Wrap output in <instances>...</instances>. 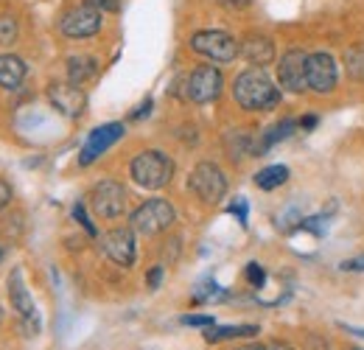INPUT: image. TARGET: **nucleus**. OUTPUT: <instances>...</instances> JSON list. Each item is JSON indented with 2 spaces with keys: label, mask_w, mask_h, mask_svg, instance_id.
<instances>
[{
  "label": "nucleus",
  "mask_w": 364,
  "mask_h": 350,
  "mask_svg": "<svg viewBox=\"0 0 364 350\" xmlns=\"http://www.w3.org/2000/svg\"><path fill=\"white\" fill-rule=\"evenodd\" d=\"M0 322H3V311H0Z\"/></svg>",
  "instance_id": "38"
},
{
  "label": "nucleus",
  "mask_w": 364,
  "mask_h": 350,
  "mask_svg": "<svg viewBox=\"0 0 364 350\" xmlns=\"http://www.w3.org/2000/svg\"><path fill=\"white\" fill-rule=\"evenodd\" d=\"M87 6L98 9V11H115L118 9V0H87Z\"/></svg>",
  "instance_id": "27"
},
{
  "label": "nucleus",
  "mask_w": 364,
  "mask_h": 350,
  "mask_svg": "<svg viewBox=\"0 0 364 350\" xmlns=\"http://www.w3.org/2000/svg\"><path fill=\"white\" fill-rule=\"evenodd\" d=\"M342 269H348V272H362V269H364V258H353V261H345V263H342Z\"/></svg>",
  "instance_id": "32"
},
{
  "label": "nucleus",
  "mask_w": 364,
  "mask_h": 350,
  "mask_svg": "<svg viewBox=\"0 0 364 350\" xmlns=\"http://www.w3.org/2000/svg\"><path fill=\"white\" fill-rule=\"evenodd\" d=\"M336 76H339V70H336V59L331 53L319 51V53L309 56V62H306L309 90H314V92H331V90L336 88Z\"/></svg>",
  "instance_id": "11"
},
{
  "label": "nucleus",
  "mask_w": 364,
  "mask_h": 350,
  "mask_svg": "<svg viewBox=\"0 0 364 350\" xmlns=\"http://www.w3.org/2000/svg\"><path fill=\"white\" fill-rule=\"evenodd\" d=\"M98 73V62L92 56H70L68 59V79L73 85H85Z\"/></svg>",
  "instance_id": "18"
},
{
  "label": "nucleus",
  "mask_w": 364,
  "mask_h": 350,
  "mask_svg": "<svg viewBox=\"0 0 364 350\" xmlns=\"http://www.w3.org/2000/svg\"><path fill=\"white\" fill-rule=\"evenodd\" d=\"M267 350H291V345H286V342H272Z\"/></svg>",
  "instance_id": "35"
},
{
  "label": "nucleus",
  "mask_w": 364,
  "mask_h": 350,
  "mask_svg": "<svg viewBox=\"0 0 364 350\" xmlns=\"http://www.w3.org/2000/svg\"><path fill=\"white\" fill-rule=\"evenodd\" d=\"M225 88V79L219 73V68L213 65H199L191 70L188 82H185V98L193 104H210L219 98V92Z\"/></svg>",
  "instance_id": "6"
},
{
  "label": "nucleus",
  "mask_w": 364,
  "mask_h": 350,
  "mask_svg": "<svg viewBox=\"0 0 364 350\" xmlns=\"http://www.w3.org/2000/svg\"><path fill=\"white\" fill-rule=\"evenodd\" d=\"M241 56L252 65V68H264L274 59V45L269 37L264 34H250L244 43H241Z\"/></svg>",
  "instance_id": "14"
},
{
  "label": "nucleus",
  "mask_w": 364,
  "mask_h": 350,
  "mask_svg": "<svg viewBox=\"0 0 364 350\" xmlns=\"http://www.w3.org/2000/svg\"><path fill=\"white\" fill-rule=\"evenodd\" d=\"M232 98L238 101V107H244L250 112H267V110H274L280 104V88L261 68H250V70L235 76Z\"/></svg>",
  "instance_id": "1"
},
{
  "label": "nucleus",
  "mask_w": 364,
  "mask_h": 350,
  "mask_svg": "<svg viewBox=\"0 0 364 350\" xmlns=\"http://www.w3.org/2000/svg\"><path fill=\"white\" fill-rule=\"evenodd\" d=\"M345 68H348L350 79L364 82V45H353L345 51Z\"/></svg>",
  "instance_id": "21"
},
{
  "label": "nucleus",
  "mask_w": 364,
  "mask_h": 350,
  "mask_svg": "<svg viewBox=\"0 0 364 350\" xmlns=\"http://www.w3.org/2000/svg\"><path fill=\"white\" fill-rule=\"evenodd\" d=\"M17 40V23L9 14H0V43H14Z\"/></svg>",
  "instance_id": "22"
},
{
  "label": "nucleus",
  "mask_w": 364,
  "mask_h": 350,
  "mask_svg": "<svg viewBox=\"0 0 364 350\" xmlns=\"http://www.w3.org/2000/svg\"><path fill=\"white\" fill-rule=\"evenodd\" d=\"M230 213L241 221V224H247V202H244V199H235V202L230 205Z\"/></svg>",
  "instance_id": "26"
},
{
  "label": "nucleus",
  "mask_w": 364,
  "mask_h": 350,
  "mask_svg": "<svg viewBox=\"0 0 364 350\" xmlns=\"http://www.w3.org/2000/svg\"><path fill=\"white\" fill-rule=\"evenodd\" d=\"M149 112H151V98H149V101H143V107L132 112V118H143V115H149Z\"/></svg>",
  "instance_id": "33"
},
{
  "label": "nucleus",
  "mask_w": 364,
  "mask_h": 350,
  "mask_svg": "<svg viewBox=\"0 0 364 350\" xmlns=\"http://www.w3.org/2000/svg\"><path fill=\"white\" fill-rule=\"evenodd\" d=\"M247 280H250L252 286H264V283H267V272H264L258 263H250V266H247Z\"/></svg>",
  "instance_id": "24"
},
{
  "label": "nucleus",
  "mask_w": 364,
  "mask_h": 350,
  "mask_svg": "<svg viewBox=\"0 0 364 350\" xmlns=\"http://www.w3.org/2000/svg\"><path fill=\"white\" fill-rule=\"evenodd\" d=\"M191 48H193L196 53L213 59V62H222V65L232 62V59L238 56V51H241V45H238V40H235L232 34L216 31V28H210V31H196V34L191 37Z\"/></svg>",
  "instance_id": "5"
},
{
  "label": "nucleus",
  "mask_w": 364,
  "mask_h": 350,
  "mask_svg": "<svg viewBox=\"0 0 364 350\" xmlns=\"http://www.w3.org/2000/svg\"><path fill=\"white\" fill-rule=\"evenodd\" d=\"M9 303L14 306V311H17L23 319H26V317H37V308H34V300H31L26 283H23V272H20V269H14L11 277H9Z\"/></svg>",
  "instance_id": "15"
},
{
  "label": "nucleus",
  "mask_w": 364,
  "mask_h": 350,
  "mask_svg": "<svg viewBox=\"0 0 364 350\" xmlns=\"http://www.w3.org/2000/svg\"><path fill=\"white\" fill-rule=\"evenodd\" d=\"M286 179H289V169H286V166H269V169H264V171L255 174V185H258L261 191H274V188H280Z\"/></svg>",
  "instance_id": "20"
},
{
  "label": "nucleus",
  "mask_w": 364,
  "mask_h": 350,
  "mask_svg": "<svg viewBox=\"0 0 364 350\" xmlns=\"http://www.w3.org/2000/svg\"><path fill=\"white\" fill-rule=\"evenodd\" d=\"M146 280H149V289H157V286H160V280H163V266H154V269H149Z\"/></svg>",
  "instance_id": "28"
},
{
  "label": "nucleus",
  "mask_w": 364,
  "mask_h": 350,
  "mask_svg": "<svg viewBox=\"0 0 364 350\" xmlns=\"http://www.w3.org/2000/svg\"><path fill=\"white\" fill-rule=\"evenodd\" d=\"M258 325H225V328H205L208 342H225V339H241V336H255Z\"/></svg>",
  "instance_id": "19"
},
{
  "label": "nucleus",
  "mask_w": 364,
  "mask_h": 350,
  "mask_svg": "<svg viewBox=\"0 0 364 350\" xmlns=\"http://www.w3.org/2000/svg\"><path fill=\"white\" fill-rule=\"evenodd\" d=\"M124 132H127V127L118 124V121L92 129L90 134H87V140H85V146H82V152H79V163H82V166H90L95 157H101L112 143H118V140L124 137Z\"/></svg>",
  "instance_id": "12"
},
{
  "label": "nucleus",
  "mask_w": 364,
  "mask_h": 350,
  "mask_svg": "<svg viewBox=\"0 0 364 350\" xmlns=\"http://www.w3.org/2000/svg\"><path fill=\"white\" fill-rule=\"evenodd\" d=\"M129 174L140 188L157 191L166 188L174 176V160L163 152H140L135 160L129 163Z\"/></svg>",
  "instance_id": "2"
},
{
  "label": "nucleus",
  "mask_w": 364,
  "mask_h": 350,
  "mask_svg": "<svg viewBox=\"0 0 364 350\" xmlns=\"http://www.w3.org/2000/svg\"><path fill=\"white\" fill-rule=\"evenodd\" d=\"M26 79V62L14 53H0V88L17 90Z\"/></svg>",
  "instance_id": "16"
},
{
  "label": "nucleus",
  "mask_w": 364,
  "mask_h": 350,
  "mask_svg": "<svg viewBox=\"0 0 364 350\" xmlns=\"http://www.w3.org/2000/svg\"><path fill=\"white\" fill-rule=\"evenodd\" d=\"M101 247H104L107 258L112 263H118V266H132L137 258L135 233H132L129 227H115V230H109V233L104 235Z\"/></svg>",
  "instance_id": "13"
},
{
  "label": "nucleus",
  "mask_w": 364,
  "mask_h": 350,
  "mask_svg": "<svg viewBox=\"0 0 364 350\" xmlns=\"http://www.w3.org/2000/svg\"><path fill=\"white\" fill-rule=\"evenodd\" d=\"M73 219L79 221L90 235H95V227H92V221L87 219V213H85V205H76V208H73Z\"/></svg>",
  "instance_id": "25"
},
{
  "label": "nucleus",
  "mask_w": 364,
  "mask_h": 350,
  "mask_svg": "<svg viewBox=\"0 0 364 350\" xmlns=\"http://www.w3.org/2000/svg\"><path fill=\"white\" fill-rule=\"evenodd\" d=\"M342 328H345L348 334H353V336H362V339H364V328H350V325H342Z\"/></svg>",
  "instance_id": "34"
},
{
  "label": "nucleus",
  "mask_w": 364,
  "mask_h": 350,
  "mask_svg": "<svg viewBox=\"0 0 364 350\" xmlns=\"http://www.w3.org/2000/svg\"><path fill=\"white\" fill-rule=\"evenodd\" d=\"M188 188L205 202V205H216V202H222L225 199V193H228V179L222 174V169L216 166V163H199L191 176H188Z\"/></svg>",
  "instance_id": "4"
},
{
  "label": "nucleus",
  "mask_w": 364,
  "mask_h": 350,
  "mask_svg": "<svg viewBox=\"0 0 364 350\" xmlns=\"http://www.w3.org/2000/svg\"><path fill=\"white\" fill-rule=\"evenodd\" d=\"M9 202H11V185H9L6 179H0V211H3Z\"/></svg>",
  "instance_id": "30"
},
{
  "label": "nucleus",
  "mask_w": 364,
  "mask_h": 350,
  "mask_svg": "<svg viewBox=\"0 0 364 350\" xmlns=\"http://www.w3.org/2000/svg\"><path fill=\"white\" fill-rule=\"evenodd\" d=\"M230 6H238V9H241V6H247V3H250V0H228Z\"/></svg>",
  "instance_id": "37"
},
{
  "label": "nucleus",
  "mask_w": 364,
  "mask_h": 350,
  "mask_svg": "<svg viewBox=\"0 0 364 350\" xmlns=\"http://www.w3.org/2000/svg\"><path fill=\"white\" fill-rule=\"evenodd\" d=\"M180 322L182 325H193V328H213L216 325V319L210 314H185Z\"/></svg>",
  "instance_id": "23"
},
{
  "label": "nucleus",
  "mask_w": 364,
  "mask_h": 350,
  "mask_svg": "<svg viewBox=\"0 0 364 350\" xmlns=\"http://www.w3.org/2000/svg\"><path fill=\"white\" fill-rule=\"evenodd\" d=\"M306 62H309V56L300 48L286 51L283 59L277 62V82H280V88L286 90V92H294V95L297 92H306V88H309Z\"/></svg>",
  "instance_id": "9"
},
{
  "label": "nucleus",
  "mask_w": 364,
  "mask_h": 350,
  "mask_svg": "<svg viewBox=\"0 0 364 350\" xmlns=\"http://www.w3.org/2000/svg\"><path fill=\"white\" fill-rule=\"evenodd\" d=\"M297 129V121L294 118H283V121H277L274 127L261 134V140L255 143V149H252V154H264V152H269L274 143H280V140H286L291 132Z\"/></svg>",
  "instance_id": "17"
},
{
  "label": "nucleus",
  "mask_w": 364,
  "mask_h": 350,
  "mask_svg": "<svg viewBox=\"0 0 364 350\" xmlns=\"http://www.w3.org/2000/svg\"><path fill=\"white\" fill-rule=\"evenodd\" d=\"M174 219H177V211L166 199H149L129 216L132 230L140 233V235H157V233L168 230L174 224Z\"/></svg>",
  "instance_id": "3"
},
{
  "label": "nucleus",
  "mask_w": 364,
  "mask_h": 350,
  "mask_svg": "<svg viewBox=\"0 0 364 350\" xmlns=\"http://www.w3.org/2000/svg\"><path fill=\"white\" fill-rule=\"evenodd\" d=\"M90 205L95 211V216L118 219L127 211V188L118 179H101L90 191Z\"/></svg>",
  "instance_id": "7"
},
{
  "label": "nucleus",
  "mask_w": 364,
  "mask_h": 350,
  "mask_svg": "<svg viewBox=\"0 0 364 350\" xmlns=\"http://www.w3.org/2000/svg\"><path fill=\"white\" fill-rule=\"evenodd\" d=\"M317 124H319L317 115H303V118H300V129H306V132H311Z\"/></svg>",
  "instance_id": "31"
},
{
  "label": "nucleus",
  "mask_w": 364,
  "mask_h": 350,
  "mask_svg": "<svg viewBox=\"0 0 364 350\" xmlns=\"http://www.w3.org/2000/svg\"><path fill=\"white\" fill-rule=\"evenodd\" d=\"M48 101L56 112H62L65 118H79L87 110V95L85 90L73 82H50L48 85Z\"/></svg>",
  "instance_id": "8"
},
{
  "label": "nucleus",
  "mask_w": 364,
  "mask_h": 350,
  "mask_svg": "<svg viewBox=\"0 0 364 350\" xmlns=\"http://www.w3.org/2000/svg\"><path fill=\"white\" fill-rule=\"evenodd\" d=\"M59 28H62V34H65L68 40H87V37L101 31V11L87 6V3L79 6V9H70V11L62 17Z\"/></svg>",
  "instance_id": "10"
},
{
  "label": "nucleus",
  "mask_w": 364,
  "mask_h": 350,
  "mask_svg": "<svg viewBox=\"0 0 364 350\" xmlns=\"http://www.w3.org/2000/svg\"><path fill=\"white\" fill-rule=\"evenodd\" d=\"M0 258H3V247H0Z\"/></svg>",
  "instance_id": "39"
},
{
  "label": "nucleus",
  "mask_w": 364,
  "mask_h": 350,
  "mask_svg": "<svg viewBox=\"0 0 364 350\" xmlns=\"http://www.w3.org/2000/svg\"><path fill=\"white\" fill-rule=\"evenodd\" d=\"M219 286H216V280H202V286H199V292H196V300H205L208 295H213Z\"/></svg>",
  "instance_id": "29"
},
{
  "label": "nucleus",
  "mask_w": 364,
  "mask_h": 350,
  "mask_svg": "<svg viewBox=\"0 0 364 350\" xmlns=\"http://www.w3.org/2000/svg\"><path fill=\"white\" fill-rule=\"evenodd\" d=\"M235 350H267L264 345H241V348H235Z\"/></svg>",
  "instance_id": "36"
}]
</instances>
